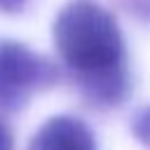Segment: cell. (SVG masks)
Wrapping results in <instances>:
<instances>
[{"label": "cell", "instance_id": "obj_1", "mask_svg": "<svg viewBox=\"0 0 150 150\" xmlns=\"http://www.w3.org/2000/svg\"><path fill=\"white\" fill-rule=\"evenodd\" d=\"M52 35L61 68L89 108L112 110L129 98L127 45L105 7L94 0H70L59 9Z\"/></svg>", "mask_w": 150, "mask_h": 150}, {"label": "cell", "instance_id": "obj_2", "mask_svg": "<svg viewBox=\"0 0 150 150\" xmlns=\"http://www.w3.org/2000/svg\"><path fill=\"white\" fill-rule=\"evenodd\" d=\"M63 68L23 42L0 40V112H19L26 103L61 82Z\"/></svg>", "mask_w": 150, "mask_h": 150}, {"label": "cell", "instance_id": "obj_3", "mask_svg": "<svg viewBox=\"0 0 150 150\" xmlns=\"http://www.w3.org/2000/svg\"><path fill=\"white\" fill-rule=\"evenodd\" d=\"M28 150H96V138L80 117L56 115L33 134Z\"/></svg>", "mask_w": 150, "mask_h": 150}, {"label": "cell", "instance_id": "obj_4", "mask_svg": "<svg viewBox=\"0 0 150 150\" xmlns=\"http://www.w3.org/2000/svg\"><path fill=\"white\" fill-rule=\"evenodd\" d=\"M129 129L134 134V138L150 150V105H141L134 110L131 115V122H129Z\"/></svg>", "mask_w": 150, "mask_h": 150}, {"label": "cell", "instance_id": "obj_5", "mask_svg": "<svg viewBox=\"0 0 150 150\" xmlns=\"http://www.w3.org/2000/svg\"><path fill=\"white\" fill-rule=\"evenodd\" d=\"M122 2L129 14H134L143 23H150V0H122Z\"/></svg>", "mask_w": 150, "mask_h": 150}, {"label": "cell", "instance_id": "obj_6", "mask_svg": "<svg viewBox=\"0 0 150 150\" xmlns=\"http://www.w3.org/2000/svg\"><path fill=\"white\" fill-rule=\"evenodd\" d=\"M0 150H14V136L5 120H0Z\"/></svg>", "mask_w": 150, "mask_h": 150}, {"label": "cell", "instance_id": "obj_7", "mask_svg": "<svg viewBox=\"0 0 150 150\" xmlns=\"http://www.w3.org/2000/svg\"><path fill=\"white\" fill-rule=\"evenodd\" d=\"M28 5V0H0V12L2 14H16Z\"/></svg>", "mask_w": 150, "mask_h": 150}]
</instances>
